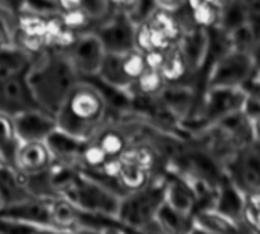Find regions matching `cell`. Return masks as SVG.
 Here are the masks:
<instances>
[{"label": "cell", "instance_id": "8", "mask_svg": "<svg viewBox=\"0 0 260 234\" xmlns=\"http://www.w3.org/2000/svg\"><path fill=\"white\" fill-rule=\"evenodd\" d=\"M62 52L81 81L96 78L105 56V50L93 32L78 35Z\"/></svg>", "mask_w": 260, "mask_h": 234}, {"label": "cell", "instance_id": "21", "mask_svg": "<svg viewBox=\"0 0 260 234\" xmlns=\"http://www.w3.org/2000/svg\"><path fill=\"white\" fill-rule=\"evenodd\" d=\"M152 180H154V174H151L149 171H145L134 164L122 163L116 183L120 187L123 195H129V193L143 190L145 187L151 184Z\"/></svg>", "mask_w": 260, "mask_h": 234}, {"label": "cell", "instance_id": "18", "mask_svg": "<svg viewBox=\"0 0 260 234\" xmlns=\"http://www.w3.org/2000/svg\"><path fill=\"white\" fill-rule=\"evenodd\" d=\"M18 145L20 139L14 117L0 111V168L14 169V158Z\"/></svg>", "mask_w": 260, "mask_h": 234}, {"label": "cell", "instance_id": "10", "mask_svg": "<svg viewBox=\"0 0 260 234\" xmlns=\"http://www.w3.org/2000/svg\"><path fill=\"white\" fill-rule=\"evenodd\" d=\"M14 122L20 142H46L56 131L55 119L40 110L21 113L14 117Z\"/></svg>", "mask_w": 260, "mask_h": 234}, {"label": "cell", "instance_id": "3", "mask_svg": "<svg viewBox=\"0 0 260 234\" xmlns=\"http://www.w3.org/2000/svg\"><path fill=\"white\" fill-rule=\"evenodd\" d=\"M62 196L69 199L79 213L98 215L113 221L117 218L120 199L123 198L111 187L81 172Z\"/></svg>", "mask_w": 260, "mask_h": 234}, {"label": "cell", "instance_id": "20", "mask_svg": "<svg viewBox=\"0 0 260 234\" xmlns=\"http://www.w3.org/2000/svg\"><path fill=\"white\" fill-rule=\"evenodd\" d=\"M221 2H190L187 3L192 24L198 29L212 30L219 26L221 20Z\"/></svg>", "mask_w": 260, "mask_h": 234}, {"label": "cell", "instance_id": "29", "mask_svg": "<svg viewBox=\"0 0 260 234\" xmlns=\"http://www.w3.org/2000/svg\"><path fill=\"white\" fill-rule=\"evenodd\" d=\"M73 234H99V231H98V227L81 224L73 230Z\"/></svg>", "mask_w": 260, "mask_h": 234}, {"label": "cell", "instance_id": "11", "mask_svg": "<svg viewBox=\"0 0 260 234\" xmlns=\"http://www.w3.org/2000/svg\"><path fill=\"white\" fill-rule=\"evenodd\" d=\"M178 47L190 69V72L197 76L206 61L209 59V47H210V37L209 30L193 27L184 32L178 40Z\"/></svg>", "mask_w": 260, "mask_h": 234}, {"label": "cell", "instance_id": "17", "mask_svg": "<svg viewBox=\"0 0 260 234\" xmlns=\"http://www.w3.org/2000/svg\"><path fill=\"white\" fill-rule=\"evenodd\" d=\"M32 59L34 56L15 46L3 49L0 52V84L24 75L30 67Z\"/></svg>", "mask_w": 260, "mask_h": 234}, {"label": "cell", "instance_id": "25", "mask_svg": "<svg viewBox=\"0 0 260 234\" xmlns=\"http://www.w3.org/2000/svg\"><path fill=\"white\" fill-rule=\"evenodd\" d=\"M14 46V14L0 6V52Z\"/></svg>", "mask_w": 260, "mask_h": 234}, {"label": "cell", "instance_id": "5", "mask_svg": "<svg viewBox=\"0 0 260 234\" xmlns=\"http://www.w3.org/2000/svg\"><path fill=\"white\" fill-rule=\"evenodd\" d=\"M259 69L256 56L229 50L212 61L206 79V90H241Z\"/></svg>", "mask_w": 260, "mask_h": 234}, {"label": "cell", "instance_id": "2", "mask_svg": "<svg viewBox=\"0 0 260 234\" xmlns=\"http://www.w3.org/2000/svg\"><path fill=\"white\" fill-rule=\"evenodd\" d=\"M24 78L38 108L52 117L70 90L81 81L64 52L53 49L37 55Z\"/></svg>", "mask_w": 260, "mask_h": 234}, {"label": "cell", "instance_id": "23", "mask_svg": "<svg viewBox=\"0 0 260 234\" xmlns=\"http://www.w3.org/2000/svg\"><path fill=\"white\" fill-rule=\"evenodd\" d=\"M165 85L166 84L158 70L146 69L140 75V78L134 82L129 94H139V96H145V97H157L163 91Z\"/></svg>", "mask_w": 260, "mask_h": 234}, {"label": "cell", "instance_id": "6", "mask_svg": "<svg viewBox=\"0 0 260 234\" xmlns=\"http://www.w3.org/2000/svg\"><path fill=\"white\" fill-rule=\"evenodd\" d=\"M224 178L242 196L259 193L260 189V155L259 143L248 145L239 149L222 166Z\"/></svg>", "mask_w": 260, "mask_h": 234}, {"label": "cell", "instance_id": "28", "mask_svg": "<svg viewBox=\"0 0 260 234\" xmlns=\"http://www.w3.org/2000/svg\"><path fill=\"white\" fill-rule=\"evenodd\" d=\"M98 231H99V234H129L128 231H125L123 228H119V227H114V225L98 227Z\"/></svg>", "mask_w": 260, "mask_h": 234}, {"label": "cell", "instance_id": "1", "mask_svg": "<svg viewBox=\"0 0 260 234\" xmlns=\"http://www.w3.org/2000/svg\"><path fill=\"white\" fill-rule=\"evenodd\" d=\"M110 107L101 90L90 81H79L55 114L56 131L85 143L108 123Z\"/></svg>", "mask_w": 260, "mask_h": 234}, {"label": "cell", "instance_id": "24", "mask_svg": "<svg viewBox=\"0 0 260 234\" xmlns=\"http://www.w3.org/2000/svg\"><path fill=\"white\" fill-rule=\"evenodd\" d=\"M122 70H123L125 78L131 82V85H134V82L146 70L143 53L139 50H131L122 55Z\"/></svg>", "mask_w": 260, "mask_h": 234}, {"label": "cell", "instance_id": "16", "mask_svg": "<svg viewBox=\"0 0 260 234\" xmlns=\"http://www.w3.org/2000/svg\"><path fill=\"white\" fill-rule=\"evenodd\" d=\"M93 142L102 149V152L108 158H119L131 142V134L122 125H110L107 123L93 139Z\"/></svg>", "mask_w": 260, "mask_h": 234}, {"label": "cell", "instance_id": "12", "mask_svg": "<svg viewBox=\"0 0 260 234\" xmlns=\"http://www.w3.org/2000/svg\"><path fill=\"white\" fill-rule=\"evenodd\" d=\"M157 97L183 123L193 113V105L197 102V88L193 82L165 85L163 91Z\"/></svg>", "mask_w": 260, "mask_h": 234}, {"label": "cell", "instance_id": "14", "mask_svg": "<svg viewBox=\"0 0 260 234\" xmlns=\"http://www.w3.org/2000/svg\"><path fill=\"white\" fill-rule=\"evenodd\" d=\"M163 203L177 215L189 219L195 207L197 196L192 187L183 178L174 177L172 180H165Z\"/></svg>", "mask_w": 260, "mask_h": 234}, {"label": "cell", "instance_id": "9", "mask_svg": "<svg viewBox=\"0 0 260 234\" xmlns=\"http://www.w3.org/2000/svg\"><path fill=\"white\" fill-rule=\"evenodd\" d=\"M53 161L55 157L47 142H20L14 158V171L21 177H32L47 171Z\"/></svg>", "mask_w": 260, "mask_h": 234}, {"label": "cell", "instance_id": "4", "mask_svg": "<svg viewBox=\"0 0 260 234\" xmlns=\"http://www.w3.org/2000/svg\"><path fill=\"white\" fill-rule=\"evenodd\" d=\"M165 178H155L140 192L125 195L120 199L116 221L131 230L140 231L154 222L158 209L163 204Z\"/></svg>", "mask_w": 260, "mask_h": 234}, {"label": "cell", "instance_id": "15", "mask_svg": "<svg viewBox=\"0 0 260 234\" xmlns=\"http://www.w3.org/2000/svg\"><path fill=\"white\" fill-rule=\"evenodd\" d=\"M166 85L174 84H192L195 75L190 72L178 44H174L165 52V61L158 70Z\"/></svg>", "mask_w": 260, "mask_h": 234}, {"label": "cell", "instance_id": "13", "mask_svg": "<svg viewBox=\"0 0 260 234\" xmlns=\"http://www.w3.org/2000/svg\"><path fill=\"white\" fill-rule=\"evenodd\" d=\"M190 225L204 234H250L242 230L236 219L212 206L200 209L193 215Z\"/></svg>", "mask_w": 260, "mask_h": 234}, {"label": "cell", "instance_id": "30", "mask_svg": "<svg viewBox=\"0 0 260 234\" xmlns=\"http://www.w3.org/2000/svg\"><path fill=\"white\" fill-rule=\"evenodd\" d=\"M3 209V198H2V195H0V210Z\"/></svg>", "mask_w": 260, "mask_h": 234}, {"label": "cell", "instance_id": "19", "mask_svg": "<svg viewBox=\"0 0 260 234\" xmlns=\"http://www.w3.org/2000/svg\"><path fill=\"white\" fill-rule=\"evenodd\" d=\"M79 212L76 207L66 199L64 196H58L49 201V219L50 227L59 230H75L81 224Z\"/></svg>", "mask_w": 260, "mask_h": 234}, {"label": "cell", "instance_id": "26", "mask_svg": "<svg viewBox=\"0 0 260 234\" xmlns=\"http://www.w3.org/2000/svg\"><path fill=\"white\" fill-rule=\"evenodd\" d=\"M145 56V65L149 70H160L165 61V52L160 50H151L148 53H143Z\"/></svg>", "mask_w": 260, "mask_h": 234}, {"label": "cell", "instance_id": "27", "mask_svg": "<svg viewBox=\"0 0 260 234\" xmlns=\"http://www.w3.org/2000/svg\"><path fill=\"white\" fill-rule=\"evenodd\" d=\"M29 234H73V230H59L53 227H34Z\"/></svg>", "mask_w": 260, "mask_h": 234}, {"label": "cell", "instance_id": "7", "mask_svg": "<svg viewBox=\"0 0 260 234\" xmlns=\"http://www.w3.org/2000/svg\"><path fill=\"white\" fill-rule=\"evenodd\" d=\"M93 34L99 38L105 53L111 55H125L134 47L136 26L131 20L119 9L117 3H114V9L107 20H104Z\"/></svg>", "mask_w": 260, "mask_h": 234}, {"label": "cell", "instance_id": "22", "mask_svg": "<svg viewBox=\"0 0 260 234\" xmlns=\"http://www.w3.org/2000/svg\"><path fill=\"white\" fill-rule=\"evenodd\" d=\"M259 193H250L241 196L238 222L244 231L250 234H259Z\"/></svg>", "mask_w": 260, "mask_h": 234}]
</instances>
